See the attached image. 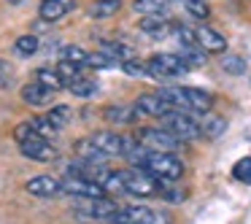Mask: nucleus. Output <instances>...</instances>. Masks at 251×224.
<instances>
[{"label":"nucleus","mask_w":251,"mask_h":224,"mask_svg":"<svg viewBox=\"0 0 251 224\" xmlns=\"http://www.w3.org/2000/svg\"><path fill=\"white\" fill-rule=\"evenodd\" d=\"M14 138L19 141V151L27 159H35V162H51V159H57V154H60L57 146H51L46 138L35 135L27 122H22V124L14 130Z\"/></svg>","instance_id":"1"},{"label":"nucleus","mask_w":251,"mask_h":224,"mask_svg":"<svg viewBox=\"0 0 251 224\" xmlns=\"http://www.w3.org/2000/svg\"><path fill=\"white\" fill-rule=\"evenodd\" d=\"M89 141L98 146V151L103 154V157H127L130 151H135L141 143H138V138L132 135H119V132H111V130H100L95 132Z\"/></svg>","instance_id":"2"},{"label":"nucleus","mask_w":251,"mask_h":224,"mask_svg":"<svg viewBox=\"0 0 251 224\" xmlns=\"http://www.w3.org/2000/svg\"><path fill=\"white\" fill-rule=\"evenodd\" d=\"M146 173H151L159 181H176L184 175V162H181L176 154H165V151H149L143 168Z\"/></svg>","instance_id":"3"},{"label":"nucleus","mask_w":251,"mask_h":224,"mask_svg":"<svg viewBox=\"0 0 251 224\" xmlns=\"http://www.w3.org/2000/svg\"><path fill=\"white\" fill-rule=\"evenodd\" d=\"M122 178H125V192L127 195H135V197H157V195H162L165 181L154 178L151 173H146V170H141V168L122 170Z\"/></svg>","instance_id":"4"},{"label":"nucleus","mask_w":251,"mask_h":224,"mask_svg":"<svg viewBox=\"0 0 251 224\" xmlns=\"http://www.w3.org/2000/svg\"><path fill=\"white\" fill-rule=\"evenodd\" d=\"M111 224H173L168 211H154L146 205H127L111 216Z\"/></svg>","instance_id":"5"},{"label":"nucleus","mask_w":251,"mask_h":224,"mask_svg":"<svg viewBox=\"0 0 251 224\" xmlns=\"http://www.w3.org/2000/svg\"><path fill=\"white\" fill-rule=\"evenodd\" d=\"M159 124H162V130H168L170 135L178 138V141H195V138L202 135L200 122L192 114H186V111H168V114L159 119Z\"/></svg>","instance_id":"6"},{"label":"nucleus","mask_w":251,"mask_h":224,"mask_svg":"<svg viewBox=\"0 0 251 224\" xmlns=\"http://www.w3.org/2000/svg\"><path fill=\"white\" fill-rule=\"evenodd\" d=\"M189 71H192V65L186 60H181L178 54H154L151 60H149V76L159 78V81L178 78Z\"/></svg>","instance_id":"7"},{"label":"nucleus","mask_w":251,"mask_h":224,"mask_svg":"<svg viewBox=\"0 0 251 224\" xmlns=\"http://www.w3.org/2000/svg\"><path fill=\"white\" fill-rule=\"evenodd\" d=\"M138 143L141 146H146L149 151H165V154H173L176 149H181V141L176 135H170L168 130H162V127H141V130L135 132Z\"/></svg>","instance_id":"8"},{"label":"nucleus","mask_w":251,"mask_h":224,"mask_svg":"<svg viewBox=\"0 0 251 224\" xmlns=\"http://www.w3.org/2000/svg\"><path fill=\"white\" fill-rule=\"evenodd\" d=\"M62 192L78 197V200H95V197H105L103 184L92 178H81V175H65L62 178Z\"/></svg>","instance_id":"9"},{"label":"nucleus","mask_w":251,"mask_h":224,"mask_svg":"<svg viewBox=\"0 0 251 224\" xmlns=\"http://www.w3.org/2000/svg\"><path fill=\"white\" fill-rule=\"evenodd\" d=\"M76 211L87 219H100V222H111L114 213H119V205L108 197H95V200H76Z\"/></svg>","instance_id":"10"},{"label":"nucleus","mask_w":251,"mask_h":224,"mask_svg":"<svg viewBox=\"0 0 251 224\" xmlns=\"http://www.w3.org/2000/svg\"><path fill=\"white\" fill-rule=\"evenodd\" d=\"M195 44H197L200 51H208V54H219V51L227 49V38H224L219 30L205 27V25L195 30Z\"/></svg>","instance_id":"11"},{"label":"nucleus","mask_w":251,"mask_h":224,"mask_svg":"<svg viewBox=\"0 0 251 224\" xmlns=\"http://www.w3.org/2000/svg\"><path fill=\"white\" fill-rule=\"evenodd\" d=\"M138 30L146 33L149 38H170V35H176V25L168 22V17H143L138 22Z\"/></svg>","instance_id":"12"},{"label":"nucleus","mask_w":251,"mask_h":224,"mask_svg":"<svg viewBox=\"0 0 251 224\" xmlns=\"http://www.w3.org/2000/svg\"><path fill=\"white\" fill-rule=\"evenodd\" d=\"M132 105H135V111L141 116H157V119H162L168 111H173L159 95H138Z\"/></svg>","instance_id":"13"},{"label":"nucleus","mask_w":251,"mask_h":224,"mask_svg":"<svg viewBox=\"0 0 251 224\" xmlns=\"http://www.w3.org/2000/svg\"><path fill=\"white\" fill-rule=\"evenodd\" d=\"M25 189L33 197H57L62 192V181L51 178V175H35L25 184Z\"/></svg>","instance_id":"14"},{"label":"nucleus","mask_w":251,"mask_h":224,"mask_svg":"<svg viewBox=\"0 0 251 224\" xmlns=\"http://www.w3.org/2000/svg\"><path fill=\"white\" fill-rule=\"evenodd\" d=\"M76 8V0H41L38 14L44 22H57V19L68 17Z\"/></svg>","instance_id":"15"},{"label":"nucleus","mask_w":251,"mask_h":224,"mask_svg":"<svg viewBox=\"0 0 251 224\" xmlns=\"http://www.w3.org/2000/svg\"><path fill=\"white\" fill-rule=\"evenodd\" d=\"M22 103H27V105H49L51 103V98H54V92L51 89H46L44 84H38V81H30V84H25L22 87Z\"/></svg>","instance_id":"16"},{"label":"nucleus","mask_w":251,"mask_h":224,"mask_svg":"<svg viewBox=\"0 0 251 224\" xmlns=\"http://www.w3.org/2000/svg\"><path fill=\"white\" fill-rule=\"evenodd\" d=\"M103 119L108 124H135L141 114L135 111V105H108L103 111Z\"/></svg>","instance_id":"17"},{"label":"nucleus","mask_w":251,"mask_h":224,"mask_svg":"<svg viewBox=\"0 0 251 224\" xmlns=\"http://www.w3.org/2000/svg\"><path fill=\"white\" fill-rule=\"evenodd\" d=\"M157 95L173 111H186L189 114V87H162Z\"/></svg>","instance_id":"18"},{"label":"nucleus","mask_w":251,"mask_h":224,"mask_svg":"<svg viewBox=\"0 0 251 224\" xmlns=\"http://www.w3.org/2000/svg\"><path fill=\"white\" fill-rule=\"evenodd\" d=\"M100 51H103L105 57H111V60L116 62H127V60H135V49H132L130 44H122V41H103L100 44Z\"/></svg>","instance_id":"19"},{"label":"nucleus","mask_w":251,"mask_h":224,"mask_svg":"<svg viewBox=\"0 0 251 224\" xmlns=\"http://www.w3.org/2000/svg\"><path fill=\"white\" fill-rule=\"evenodd\" d=\"M122 8V0H95L92 6L87 8V17L89 19H108L116 17Z\"/></svg>","instance_id":"20"},{"label":"nucleus","mask_w":251,"mask_h":224,"mask_svg":"<svg viewBox=\"0 0 251 224\" xmlns=\"http://www.w3.org/2000/svg\"><path fill=\"white\" fill-rule=\"evenodd\" d=\"M132 8L143 17H165L170 11V0H135Z\"/></svg>","instance_id":"21"},{"label":"nucleus","mask_w":251,"mask_h":224,"mask_svg":"<svg viewBox=\"0 0 251 224\" xmlns=\"http://www.w3.org/2000/svg\"><path fill=\"white\" fill-rule=\"evenodd\" d=\"M224 130H227V119H224V116L208 114L205 119L200 122V132H202V138H208V141H213V138H219Z\"/></svg>","instance_id":"22"},{"label":"nucleus","mask_w":251,"mask_h":224,"mask_svg":"<svg viewBox=\"0 0 251 224\" xmlns=\"http://www.w3.org/2000/svg\"><path fill=\"white\" fill-rule=\"evenodd\" d=\"M211 105H213V100L205 89L189 87V114H208Z\"/></svg>","instance_id":"23"},{"label":"nucleus","mask_w":251,"mask_h":224,"mask_svg":"<svg viewBox=\"0 0 251 224\" xmlns=\"http://www.w3.org/2000/svg\"><path fill=\"white\" fill-rule=\"evenodd\" d=\"M73 149H76V154L81 157V162L98 165V162H103V159H105L103 154L98 151V146H95V143L89 141V138H87V141H76V146H73Z\"/></svg>","instance_id":"24"},{"label":"nucleus","mask_w":251,"mask_h":224,"mask_svg":"<svg viewBox=\"0 0 251 224\" xmlns=\"http://www.w3.org/2000/svg\"><path fill=\"white\" fill-rule=\"evenodd\" d=\"M35 81L44 84V87L51 89V92H57V89L65 87V81L60 78V73H57V71H49V68H41V71H35Z\"/></svg>","instance_id":"25"},{"label":"nucleus","mask_w":251,"mask_h":224,"mask_svg":"<svg viewBox=\"0 0 251 224\" xmlns=\"http://www.w3.org/2000/svg\"><path fill=\"white\" fill-rule=\"evenodd\" d=\"M68 89H71V92L76 95V98H95V95L100 92L98 81H95V78H84V76L78 78V81H73Z\"/></svg>","instance_id":"26"},{"label":"nucleus","mask_w":251,"mask_h":224,"mask_svg":"<svg viewBox=\"0 0 251 224\" xmlns=\"http://www.w3.org/2000/svg\"><path fill=\"white\" fill-rule=\"evenodd\" d=\"M27 124H30V130H33L35 135L46 138V141H49V138H54L57 132H60V130H57V127L51 124L49 119H46V116H35V119H30V122H27Z\"/></svg>","instance_id":"27"},{"label":"nucleus","mask_w":251,"mask_h":224,"mask_svg":"<svg viewBox=\"0 0 251 224\" xmlns=\"http://www.w3.org/2000/svg\"><path fill=\"white\" fill-rule=\"evenodd\" d=\"M14 49H17V54L30 57V54H35V51L41 49V38L38 35H19L17 44H14Z\"/></svg>","instance_id":"28"},{"label":"nucleus","mask_w":251,"mask_h":224,"mask_svg":"<svg viewBox=\"0 0 251 224\" xmlns=\"http://www.w3.org/2000/svg\"><path fill=\"white\" fill-rule=\"evenodd\" d=\"M57 73H60V78L65 81V87H71L73 81H78V78H81V68L73 65V62H65V60H60V65H57Z\"/></svg>","instance_id":"29"},{"label":"nucleus","mask_w":251,"mask_h":224,"mask_svg":"<svg viewBox=\"0 0 251 224\" xmlns=\"http://www.w3.org/2000/svg\"><path fill=\"white\" fill-rule=\"evenodd\" d=\"M71 116H73V111L68 108V105H57V108H51L49 114H46V119H49L51 124L57 127V130H62V127L71 122Z\"/></svg>","instance_id":"30"},{"label":"nucleus","mask_w":251,"mask_h":224,"mask_svg":"<svg viewBox=\"0 0 251 224\" xmlns=\"http://www.w3.org/2000/svg\"><path fill=\"white\" fill-rule=\"evenodd\" d=\"M184 8H186V14L195 17V19H208L211 17V8H208L205 0H184Z\"/></svg>","instance_id":"31"},{"label":"nucleus","mask_w":251,"mask_h":224,"mask_svg":"<svg viewBox=\"0 0 251 224\" xmlns=\"http://www.w3.org/2000/svg\"><path fill=\"white\" fill-rule=\"evenodd\" d=\"M222 71L224 73H232V76H240L246 71V60L240 54H227L222 60Z\"/></svg>","instance_id":"32"},{"label":"nucleus","mask_w":251,"mask_h":224,"mask_svg":"<svg viewBox=\"0 0 251 224\" xmlns=\"http://www.w3.org/2000/svg\"><path fill=\"white\" fill-rule=\"evenodd\" d=\"M87 57H89V51H84L81 46H65V49H62V60L73 62V65H78V68H84Z\"/></svg>","instance_id":"33"},{"label":"nucleus","mask_w":251,"mask_h":224,"mask_svg":"<svg viewBox=\"0 0 251 224\" xmlns=\"http://www.w3.org/2000/svg\"><path fill=\"white\" fill-rule=\"evenodd\" d=\"M232 175L240 181V184H251V157H243L235 162L232 168Z\"/></svg>","instance_id":"34"},{"label":"nucleus","mask_w":251,"mask_h":224,"mask_svg":"<svg viewBox=\"0 0 251 224\" xmlns=\"http://www.w3.org/2000/svg\"><path fill=\"white\" fill-rule=\"evenodd\" d=\"M122 71L125 73H130V76H149V60L143 62V60H127V62H122Z\"/></svg>","instance_id":"35"},{"label":"nucleus","mask_w":251,"mask_h":224,"mask_svg":"<svg viewBox=\"0 0 251 224\" xmlns=\"http://www.w3.org/2000/svg\"><path fill=\"white\" fill-rule=\"evenodd\" d=\"M116 65V60H111V57H105L103 51H95V54H89L87 57V62H84V68H114Z\"/></svg>","instance_id":"36"},{"label":"nucleus","mask_w":251,"mask_h":224,"mask_svg":"<svg viewBox=\"0 0 251 224\" xmlns=\"http://www.w3.org/2000/svg\"><path fill=\"white\" fill-rule=\"evenodd\" d=\"M6 73H8V65H6V62H3V60H0V78L6 76Z\"/></svg>","instance_id":"37"},{"label":"nucleus","mask_w":251,"mask_h":224,"mask_svg":"<svg viewBox=\"0 0 251 224\" xmlns=\"http://www.w3.org/2000/svg\"><path fill=\"white\" fill-rule=\"evenodd\" d=\"M8 3H25V0H8Z\"/></svg>","instance_id":"38"}]
</instances>
